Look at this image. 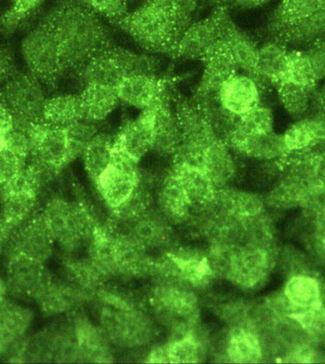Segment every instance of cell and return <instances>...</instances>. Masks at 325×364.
I'll return each instance as SVG.
<instances>
[{
    "mask_svg": "<svg viewBox=\"0 0 325 364\" xmlns=\"http://www.w3.org/2000/svg\"><path fill=\"white\" fill-rule=\"evenodd\" d=\"M41 24L55 38L65 70L79 72L96 53L112 45L101 16L80 0L62 2Z\"/></svg>",
    "mask_w": 325,
    "mask_h": 364,
    "instance_id": "cell-1",
    "label": "cell"
},
{
    "mask_svg": "<svg viewBox=\"0 0 325 364\" xmlns=\"http://www.w3.org/2000/svg\"><path fill=\"white\" fill-rule=\"evenodd\" d=\"M100 328L110 343L124 348H137L154 338L151 318L134 301L112 290L98 292Z\"/></svg>",
    "mask_w": 325,
    "mask_h": 364,
    "instance_id": "cell-2",
    "label": "cell"
},
{
    "mask_svg": "<svg viewBox=\"0 0 325 364\" xmlns=\"http://www.w3.org/2000/svg\"><path fill=\"white\" fill-rule=\"evenodd\" d=\"M117 23L141 47L151 53H171L181 36L171 0H144Z\"/></svg>",
    "mask_w": 325,
    "mask_h": 364,
    "instance_id": "cell-3",
    "label": "cell"
},
{
    "mask_svg": "<svg viewBox=\"0 0 325 364\" xmlns=\"http://www.w3.org/2000/svg\"><path fill=\"white\" fill-rule=\"evenodd\" d=\"M159 59L151 55L132 52L110 45L96 53L80 70L85 84L117 87L124 78L137 75H157Z\"/></svg>",
    "mask_w": 325,
    "mask_h": 364,
    "instance_id": "cell-4",
    "label": "cell"
},
{
    "mask_svg": "<svg viewBox=\"0 0 325 364\" xmlns=\"http://www.w3.org/2000/svg\"><path fill=\"white\" fill-rule=\"evenodd\" d=\"M149 299L155 314L175 336L194 328L199 318V300L191 284L177 278L160 277Z\"/></svg>",
    "mask_w": 325,
    "mask_h": 364,
    "instance_id": "cell-5",
    "label": "cell"
},
{
    "mask_svg": "<svg viewBox=\"0 0 325 364\" xmlns=\"http://www.w3.org/2000/svg\"><path fill=\"white\" fill-rule=\"evenodd\" d=\"M42 214L55 242L68 255L89 244L98 227L84 205L59 197L50 199Z\"/></svg>",
    "mask_w": 325,
    "mask_h": 364,
    "instance_id": "cell-6",
    "label": "cell"
},
{
    "mask_svg": "<svg viewBox=\"0 0 325 364\" xmlns=\"http://www.w3.org/2000/svg\"><path fill=\"white\" fill-rule=\"evenodd\" d=\"M52 177L49 172L31 162L0 188V217L11 230L30 218L38 203L39 191Z\"/></svg>",
    "mask_w": 325,
    "mask_h": 364,
    "instance_id": "cell-7",
    "label": "cell"
},
{
    "mask_svg": "<svg viewBox=\"0 0 325 364\" xmlns=\"http://www.w3.org/2000/svg\"><path fill=\"white\" fill-rule=\"evenodd\" d=\"M175 109L179 119L181 143L174 163L203 169L206 151L219 139L211 131L202 109L193 100H180Z\"/></svg>",
    "mask_w": 325,
    "mask_h": 364,
    "instance_id": "cell-8",
    "label": "cell"
},
{
    "mask_svg": "<svg viewBox=\"0 0 325 364\" xmlns=\"http://www.w3.org/2000/svg\"><path fill=\"white\" fill-rule=\"evenodd\" d=\"M21 55L30 75L48 86H55L65 72L55 39L42 24L22 39Z\"/></svg>",
    "mask_w": 325,
    "mask_h": 364,
    "instance_id": "cell-9",
    "label": "cell"
},
{
    "mask_svg": "<svg viewBox=\"0 0 325 364\" xmlns=\"http://www.w3.org/2000/svg\"><path fill=\"white\" fill-rule=\"evenodd\" d=\"M46 100L41 82L30 73L12 75L0 87V102L12 112L16 124L42 121Z\"/></svg>",
    "mask_w": 325,
    "mask_h": 364,
    "instance_id": "cell-10",
    "label": "cell"
},
{
    "mask_svg": "<svg viewBox=\"0 0 325 364\" xmlns=\"http://www.w3.org/2000/svg\"><path fill=\"white\" fill-rule=\"evenodd\" d=\"M159 277L180 279L192 287H203L215 277L208 253L197 248L171 247L157 259Z\"/></svg>",
    "mask_w": 325,
    "mask_h": 364,
    "instance_id": "cell-11",
    "label": "cell"
},
{
    "mask_svg": "<svg viewBox=\"0 0 325 364\" xmlns=\"http://www.w3.org/2000/svg\"><path fill=\"white\" fill-rule=\"evenodd\" d=\"M271 264L270 245L243 242L231 251L225 279L240 289H255L270 274Z\"/></svg>",
    "mask_w": 325,
    "mask_h": 364,
    "instance_id": "cell-12",
    "label": "cell"
},
{
    "mask_svg": "<svg viewBox=\"0 0 325 364\" xmlns=\"http://www.w3.org/2000/svg\"><path fill=\"white\" fill-rule=\"evenodd\" d=\"M140 179L138 163L124 154L114 143L111 165L95 184L107 207L114 210L132 196Z\"/></svg>",
    "mask_w": 325,
    "mask_h": 364,
    "instance_id": "cell-13",
    "label": "cell"
},
{
    "mask_svg": "<svg viewBox=\"0 0 325 364\" xmlns=\"http://www.w3.org/2000/svg\"><path fill=\"white\" fill-rule=\"evenodd\" d=\"M228 12L218 8L208 18L192 22L178 38L172 50L182 60H203L221 38L222 27Z\"/></svg>",
    "mask_w": 325,
    "mask_h": 364,
    "instance_id": "cell-14",
    "label": "cell"
},
{
    "mask_svg": "<svg viewBox=\"0 0 325 364\" xmlns=\"http://www.w3.org/2000/svg\"><path fill=\"white\" fill-rule=\"evenodd\" d=\"M29 132L33 141L32 162L55 174L70 163L65 128L39 121L29 124Z\"/></svg>",
    "mask_w": 325,
    "mask_h": 364,
    "instance_id": "cell-15",
    "label": "cell"
},
{
    "mask_svg": "<svg viewBox=\"0 0 325 364\" xmlns=\"http://www.w3.org/2000/svg\"><path fill=\"white\" fill-rule=\"evenodd\" d=\"M203 70L195 92L194 102L203 104L219 101L220 92L239 69L221 38L203 59Z\"/></svg>",
    "mask_w": 325,
    "mask_h": 364,
    "instance_id": "cell-16",
    "label": "cell"
},
{
    "mask_svg": "<svg viewBox=\"0 0 325 364\" xmlns=\"http://www.w3.org/2000/svg\"><path fill=\"white\" fill-rule=\"evenodd\" d=\"M156 105L141 111L137 117L124 124L114 136V145L135 162L139 163L154 149Z\"/></svg>",
    "mask_w": 325,
    "mask_h": 364,
    "instance_id": "cell-17",
    "label": "cell"
},
{
    "mask_svg": "<svg viewBox=\"0 0 325 364\" xmlns=\"http://www.w3.org/2000/svg\"><path fill=\"white\" fill-rule=\"evenodd\" d=\"M43 262L13 252L7 265L8 289L18 297L36 298L50 278Z\"/></svg>",
    "mask_w": 325,
    "mask_h": 364,
    "instance_id": "cell-18",
    "label": "cell"
},
{
    "mask_svg": "<svg viewBox=\"0 0 325 364\" xmlns=\"http://www.w3.org/2000/svg\"><path fill=\"white\" fill-rule=\"evenodd\" d=\"M169 82L157 75L128 76L117 86L121 104L144 109L156 105L168 92Z\"/></svg>",
    "mask_w": 325,
    "mask_h": 364,
    "instance_id": "cell-19",
    "label": "cell"
},
{
    "mask_svg": "<svg viewBox=\"0 0 325 364\" xmlns=\"http://www.w3.org/2000/svg\"><path fill=\"white\" fill-rule=\"evenodd\" d=\"M55 241L43 214L31 216L19 225L14 236L13 252L23 254L41 262H46L53 252Z\"/></svg>",
    "mask_w": 325,
    "mask_h": 364,
    "instance_id": "cell-20",
    "label": "cell"
},
{
    "mask_svg": "<svg viewBox=\"0 0 325 364\" xmlns=\"http://www.w3.org/2000/svg\"><path fill=\"white\" fill-rule=\"evenodd\" d=\"M119 231L128 234L137 244L148 251L166 250L172 247L174 239V231L171 223L159 210H155L152 208Z\"/></svg>",
    "mask_w": 325,
    "mask_h": 364,
    "instance_id": "cell-21",
    "label": "cell"
},
{
    "mask_svg": "<svg viewBox=\"0 0 325 364\" xmlns=\"http://www.w3.org/2000/svg\"><path fill=\"white\" fill-rule=\"evenodd\" d=\"M262 86L255 77L237 73L220 92L219 103L230 114L239 118L261 105Z\"/></svg>",
    "mask_w": 325,
    "mask_h": 364,
    "instance_id": "cell-22",
    "label": "cell"
},
{
    "mask_svg": "<svg viewBox=\"0 0 325 364\" xmlns=\"http://www.w3.org/2000/svg\"><path fill=\"white\" fill-rule=\"evenodd\" d=\"M118 276L145 278L157 274V262L128 234L114 230Z\"/></svg>",
    "mask_w": 325,
    "mask_h": 364,
    "instance_id": "cell-23",
    "label": "cell"
},
{
    "mask_svg": "<svg viewBox=\"0 0 325 364\" xmlns=\"http://www.w3.org/2000/svg\"><path fill=\"white\" fill-rule=\"evenodd\" d=\"M87 292L70 280H59L50 276L39 292L36 301L43 313L58 316L70 312L86 300Z\"/></svg>",
    "mask_w": 325,
    "mask_h": 364,
    "instance_id": "cell-24",
    "label": "cell"
},
{
    "mask_svg": "<svg viewBox=\"0 0 325 364\" xmlns=\"http://www.w3.org/2000/svg\"><path fill=\"white\" fill-rule=\"evenodd\" d=\"M78 340L81 361L96 363H112V353L100 327L95 326L89 318L75 315L72 321Z\"/></svg>",
    "mask_w": 325,
    "mask_h": 364,
    "instance_id": "cell-25",
    "label": "cell"
},
{
    "mask_svg": "<svg viewBox=\"0 0 325 364\" xmlns=\"http://www.w3.org/2000/svg\"><path fill=\"white\" fill-rule=\"evenodd\" d=\"M168 92L156 105L155 115V152L161 156L174 158L181 143V129L176 109L172 107Z\"/></svg>",
    "mask_w": 325,
    "mask_h": 364,
    "instance_id": "cell-26",
    "label": "cell"
},
{
    "mask_svg": "<svg viewBox=\"0 0 325 364\" xmlns=\"http://www.w3.org/2000/svg\"><path fill=\"white\" fill-rule=\"evenodd\" d=\"M221 41L239 70L255 77L259 47L247 33L231 21L228 14L223 23Z\"/></svg>",
    "mask_w": 325,
    "mask_h": 364,
    "instance_id": "cell-27",
    "label": "cell"
},
{
    "mask_svg": "<svg viewBox=\"0 0 325 364\" xmlns=\"http://www.w3.org/2000/svg\"><path fill=\"white\" fill-rule=\"evenodd\" d=\"M159 211L171 225H183L191 221L194 210L179 180L171 171L161 182L158 191Z\"/></svg>",
    "mask_w": 325,
    "mask_h": 364,
    "instance_id": "cell-28",
    "label": "cell"
},
{
    "mask_svg": "<svg viewBox=\"0 0 325 364\" xmlns=\"http://www.w3.org/2000/svg\"><path fill=\"white\" fill-rule=\"evenodd\" d=\"M225 143L237 154L257 160H278L287 152L282 134L275 132L251 135L230 134Z\"/></svg>",
    "mask_w": 325,
    "mask_h": 364,
    "instance_id": "cell-29",
    "label": "cell"
},
{
    "mask_svg": "<svg viewBox=\"0 0 325 364\" xmlns=\"http://www.w3.org/2000/svg\"><path fill=\"white\" fill-rule=\"evenodd\" d=\"M33 315L22 304L7 301L0 307V351L18 348L32 326Z\"/></svg>",
    "mask_w": 325,
    "mask_h": 364,
    "instance_id": "cell-30",
    "label": "cell"
},
{
    "mask_svg": "<svg viewBox=\"0 0 325 364\" xmlns=\"http://www.w3.org/2000/svg\"><path fill=\"white\" fill-rule=\"evenodd\" d=\"M171 171L179 180L194 213L202 210L213 199L216 188L203 169L174 163Z\"/></svg>",
    "mask_w": 325,
    "mask_h": 364,
    "instance_id": "cell-31",
    "label": "cell"
},
{
    "mask_svg": "<svg viewBox=\"0 0 325 364\" xmlns=\"http://www.w3.org/2000/svg\"><path fill=\"white\" fill-rule=\"evenodd\" d=\"M85 119L100 124L114 114L120 105L117 87L85 84L80 92Z\"/></svg>",
    "mask_w": 325,
    "mask_h": 364,
    "instance_id": "cell-32",
    "label": "cell"
},
{
    "mask_svg": "<svg viewBox=\"0 0 325 364\" xmlns=\"http://www.w3.org/2000/svg\"><path fill=\"white\" fill-rule=\"evenodd\" d=\"M272 41L279 42L285 47L305 48L325 38V9L307 16L272 35Z\"/></svg>",
    "mask_w": 325,
    "mask_h": 364,
    "instance_id": "cell-33",
    "label": "cell"
},
{
    "mask_svg": "<svg viewBox=\"0 0 325 364\" xmlns=\"http://www.w3.org/2000/svg\"><path fill=\"white\" fill-rule=\"evenodd\" d=\"M225 355L233 363H258L264 349L258 333L250 326L233 327L225 343Z\"/></svg>",
    "mask_w": 325,
    "mask_h": 364,
    "instance_id": "cell-34",
    "label": "cell"
},
{
    "mask_svg": "<svg viewBox=\"0 0 325 364\" xmlns=\"http://www.w3.org/2000/svg\"><path fill=\"white\" fill-rule=\"evenodd\" d=\"M203 169L215 188L230 187L238 171L233 149L224 141H214L206 151Z\"/></svg>",
    "mask_w": 325,
    "mask_h": 364,
    "instance_id": "cell-35",
    "label": "cell"
},
{
    "mask_svg": "<svg viewBox=\"0 0 325 364\" xmlns=\"http://www.w3.org/2000/svg\"><path fill=\"white\" fill-rule=\"evenodd\" d=\"M288 50L284 45L271 41L259 47L255 78L262 87L276 86L284 78L287 70Z\"/></svg>",
    "mask_w": 325,
    "mask_h": 364,
    "instance_id": "cell-36",
    "label": "cell"
},
{
    "mask_svg": "<svg viewBox=\"0 0 325 364\" xmlns=\"http://www.w3.org/2000/svg\"><path fill=\"white\" fill-rule=\"evenodd\" d=\"M83 118L80 95H58L45 101L42 121L49 125L66 128Z\"/></svg>",
    "mask_w": 325,
    "mask_h": 364,
    "instance_id": "cell-37",
    "label": "cell"
},
{
    "mask_svg": "<svg viewBox=\"0 0 325 364\" xmlns=\"http://www.w3.org/2000/svg\"><path fill=\"white\" fill-rule=\"evenodd\" d=\"M114 143V136L100 132L85 149L82 155L85 171L93 183H95L107 166L111 165Z\"/></svg>",
    "mask_w": 325,
    "mask_h": 364,
    "instance_id": "cell-38",
    "label": "cell"
},
{
    "mask_svg": "<svg viewBox=\"0 0 325 364\" xmlns=\"http://www.w3.org/2000/svg\"><path fill=\"white\" fill-rule=\"evenodd\" d=\"M284 293L299 311L321 306V284L311 276H292L285 284Z\"/></svg>",
    "mask_w": 325,
    "mask_h": 364,
    "instance_id": "cell-39",
    "label": "cell"
},
{
    "mask_svg": "<svg viewBox=\"0 0 325 364\" xmlns=\"http://www.w3.org/2000/svg\"><path fill=\"white\" fill-rule=\"evenodd\" d=\"M324 9L325 0H282L270 22V35Z\"/></svg>",
    "mask_w": 325,
    "mask_h": 364,
    "instance_id": "cell-40",
    "label": "cell"
},
{
    "mask_svg": "<svg viewBox=\"0 0 325 364\" xmlns=\"http://www.w3.org/2000/svg\"><path fill=\"white\" fill-rule=\"evenodd\" d=\"M154 197L148 181L141 175L139 184L135 188L132 196L123 203L120 207L112 210L114 224L125 228L132 222L139 218L141 215L151 210Z\"/></svg>",
    "mask_w": 325,
    "mask_h": 364,
    "instance_id": "cell-41",
    "label": "cell"
},
{
    "mask_svg": "<svg viewBox=\"0 0 325 364\" xmlns=\"http://www.w3.org/2000/svg\"><path fill=\"white\" fill-rule=\"evenodd\" d=\"M309 187L310 183L284 175L281 182L268 196V204L279 208L305 205L309 193Z\"/></svg>",
    "mask_w": 325,
    "mask_h": 364,
    "instance_id": "cell-42",
    "label": "cell"
},
{
    "mask_svg": "<svg viewBox=\"0 0 325 364\" xmlns=\"http://www.w3.org/2000/svg\"><path fill=\"white\" fill-rule=\"evenodd\" d=\"M169 363H199L205 355V346L194 328L183 334L174 336L166 343Z\"/></svg>",
    "mask_w": 325,
    "mask_h": 364,
    "instance_id": "cell-43",
    "label": "cell"
},
{
    "mask_svg": "<svg viewBox=\"0 0 325 364\" xmlns=\"http://www.w3.org/2000/svg\"><path fill=\"white\" fill-rule=\"evenodd\" d=\"M276 87L279 102L288 114L296 119L307 117L313 104L315 90L287 81L279 82Z\"/></svg>",
    "mask_w": 325,
    "mask_h": 364,
    "instance_id": "cell-44",
    "label": "cell"
},
{
    "mask_svg": "<svg viewBox=\"0 0 325 364\" xmlns=\"http://www.w3.org/2000/svg\"><path fill=\"white\" fill-rule=\"evenodd\" d=\"M282 81L301 85L316 92L319 81L304 50H288L287 70Z\"/></svg>",
    "mask_w": 325,
    "mask_h": 364,
    "instance_id": "cell-45",
    "label": "cell"
},
{
    "mask_svg": "<svg viewBox=\"0 0 325 364\" xmlns=\"http://www.w3.org/2000/svg\"><path fill=\"white\" fill-rule=\"evenodd\" d=\"M274 132L273 112L267 107L259 105L239 117L231 134L240 135L270 134Z\"/></svg>",
    "mask_w": 325,
    "mask_h": 364,
    "instance_id": "cell-46",
    "label": "cell"
},
{
    "mask_svg": "<svg viewBox=\"0 0 325 364\" xmlns=\"http://www.w3.org/2000/svg\"><path fill=\"white\" fill-rule=\"evenodd\" d=\"M65 131H66L68 146H69L70 162L76 158L82 157L90 141L101 132L99 129V124L85 118L66 127Z\"/></svg>",
    "mask_w": 325,
    "mask_h": 364,
    "instance_id": "cell-47",
    "label": "cell"
},
{
    "mask_svg": "<svg viewBox=\"0 0 325 364\" xmlns=\"http://www.w3.org/2000/svg\"><path fill=\"white\" fill-rule=\"evenodd\" d=\"M311 338L325 340V307L301 310L292 316Z\"/></svg>",
    "mask_w": 325,
    "mask_h": 364,
    "instance_id": "cell-48",
    "label": "cell"
},
{
    "mask_svg": "<svg viewBox=\"0 0 325 364\" xmlns=\"http://www.w3.org/2000/svg\"><path fill=\"white\" fill-rule=\"evenodd\" d=\"M13 4L2 18V25L6 30H14L25 19L32 16L45 0H12Z\"/></svg>",
    "mask_w": 325,
    "mask_h": 364,
    "instance_id": "cell-49",
    "label": "cell"
},
{
    "mask_svg": "<svg viewBox=\"0 0 325 364\" xmlns=\"http://www.w3.org/2000/svg\"><path fill=\"white\" fill-rule=\"evenodd\" d=\"M26 163L9 149L0 152V188L15 178L26 166Z\"/></svg>",
    "mask_w": 325,
    "mask_h": 364,
    "instance_id": "cell-50",
    "label": "cell"
},
{
    "mask_svg": "<svg viewBox=\"0 0 325 364\" xmlns=\"http://www.w3.org/2000/svg\"><path fill=\"white\" fill-rule=\"evenodd\" d=\"M304 53L312 65L318 81L325 80V38L305 48Z\"/></svg>",
    "mask_w": 325,
    "mask_h": 364,
    "instance_id": "cell-51",
    "label": "cell"
},
{
    "mask_svg": "<svg viewBox=\"0 0 325 364\" xmlns=\"http://www.w3.org/2000/svg\"><path fill=\"white\" fill-rule=\"evenodd\" d=\"M176 11L181 35L192 23V19L196 12L200 0H171Z\"/></svg>",
    "mask_w": 325,
    "mask_h": 364,
    "instance_id": "cell-52",
    "label": "cell"
},
{
    "mask_svg": "<svg viewBox=\"0 0 325 364\" xmlns=\"http://www.w3.org/2000/svg\"><path fill=\"white\" fill-rule=\"evenodd\" d=\"M13 75V60L6 50L0 48V87Z\"/></svg>",
    "mask_w": 325,
    "mask_h": 364,
    "instance_id": "cell-53",
    "label": "cell"
},
{
    "mask_svg": "<svg viewBox=\"0 0 325 364\" xmlns=\"http://www.w3.org/2000/svg\"><path fill=\"white\" fill-rule=\"evenodd\" d=\"M15 127L16 119L12 112L4 103L0 102V134H8Z\"/></svg>",
    "mask_w": 325,
    "mask_h": 364,
    "instance_id": "cell-54",
    "label": "cell"
},
{
    "mask_svg": "<svg viewBox=\"0 0 325 364\" xmlns=\"http://www.w3.org/2000/svg\"><path fill=\"white\" fill-rule=\"evenodd\" d=\"M146 363H169L168 348L166 344L162 346H157L152 349L148 358H146Z\"/></svg>",
    "mask_w": 325,
    "mask_h": 364,
    "instance_id": "cell-55",
    "label": "cell"
},
{
    "mask_svg": "<svg viewBox=\"0 0 325 364\" xmlns=\"http://www.w3.org/2000/svg\"><path fill=\"white\" fill-rule=\"evenodd\" d=\"M318 151L316 160V179L325 186V149H316Z\"/></svg>",
    "mask_w": 325,
    "mask_h": 364,
    "instance_id": "cell-56",
    "label": "cell"
},
{
    "mask_svg": "<svg viewBox=\"0 0 325 364\" xmlns=\"http://www.w3.org/2000/svg\"><path fill=\"white\" fill-rule=\"evenodd\" d=\"M314 106L316 112L319 114H325V84L315 92L313 100Z\"/></svg>",
    "mask_w": 325,
    "mask_h": 364,
    "instance_id": "cell-57",
    "label": "cell"
},
{
    "mask_svg": "<svg viewBox=\"0 0 325 364\" xmlns=\"http://www.w3.org/2000/svg\"><path fill=\"white\" fill-rule=\"evenodd\" d=\"M230 1L236 6L250 9V8L262 6V5L267 4L272 0H230Z\"/></svg>",
    "mask_w": 325,
    "mask_h": 364,
    "instance_id": "cell-58",
    "label": "cell"
},
{
    "mask_svg": "<svg viewBox=\"0 0 325 364\" xmlns=\"http://www.w3.org/2000/svg\"><path fill=\"white\" fill-rule=\"evenodd\" d=\"M11 230H12L5 224L4 220L0 217V252L6 247Z\"/></svg>",
    "mask_w": 325,
    "mask_h": 364,
    "instance_id": "cell-59",
    "label": "cell"
},
{
    "mask_svg": "<svg viewBox=\"0 0 325 364\" xmlns=\"http://www.w3.org/2000/svg\"><path fill=\"white\" fill-rule=\"evenodd\" d=\"M8 291H9V289H8L7 282L0 277V307L8 301Z\"/></svg>",
    "mask_w": 325,
    "mask_h": 364,
    "instance_id": "cell-60",
    "label": "cell"
},
{
    "mask_svg": "<svg viewBox=\"0 0 325 364\" xmlns=\"http://www.w3.org/2000/svg\"><path fill=\"white\" fill-rule=\"evenodd\" d=\"M6 135L0 134V152L4 151L6 149Z\"/></svg>",
    "mask_w": 325,
    "mask_h": 364,
    "instance_id": "cell-61",
    "label": "cell"
}]
</instances>
